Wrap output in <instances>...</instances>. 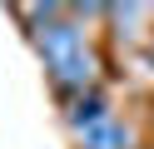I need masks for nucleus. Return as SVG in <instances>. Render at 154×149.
<instances>
[{"label": "nucleus", "instance_id": "nucleus-1", "mask_svg": "<svg viewBox=\"0 0 154 149\" xmlns=\"http://www.w3.org/2000/svg\"><path fill=\"white\" fill-rule=\"evenodd\" d=\"M25 20H30V45L40 55L50 85L60 89V99H80L90 89H100V50H94V35L85 30V20H75V10L65 5H25Z\"/></svg>", "mask_w": 154, "mask_h": 149}, {"label": "nucleus", "instance_id": "nucleus-2", "mask_svg": "<svg viewBox=\"0 0 154 149\" xmlns=\"http://www.w3.org/2000/svg\"><path fill=\"white\" fill-rule=\"evenodd\" d=\"M75 149H144V144H139V129L124 114H104L94 124L75 129Z\"/></svg>", "mask_w": 154, "mask_h": 149}, {"label": "nucleus", "instance_id": "nucleus-3", "mask_svg": "<svg viewBox=\"0 0 154 149\" xmlns=\"http://www.w3.org/2000/svg\"><path fill=\"white\" fill-rule=\"evenodd\" d=\"M104 114H114V104H109L104 89H90V95H80V99H65V124H70V134L85 129V124H94V119H104Z\"/></svg>", "mask_w": 154, "mask_h": 149}]
</instances>
